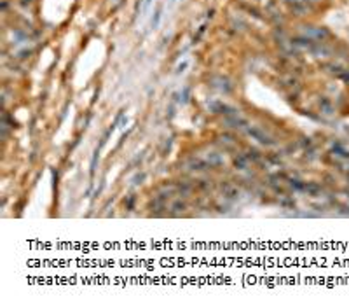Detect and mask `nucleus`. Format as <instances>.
I'll use <instances>...</instances> for the list:
<instances>
[{"label": "nucleus", "instance_id": "obj_1", "mask_svg": "<svg viewBox=\"0 0 349 306\" xmlns=\"http://www.w3.org/2000/svg\"><path fill=\"white\" fill-rule=\"evenodd\" d=\"M159 21H161V9L155 12V20H152V28H155V26H157Z\"/></svg>", "mask_w": 349, "mask_h": 306}]
</instances>
